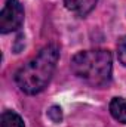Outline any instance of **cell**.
<instances>
[{
    "label": "cell",
    "mask_w": 126,
    "mask_h": 127,
    "mask_svg": "<svg viewBox=\"0 0 126 127\" xmlns=\"http://www.w3.org/2000/svg\"><path fill=\"white\" fill-rule=\"evenodd\" d=\"M0 123H1V127H25L21 115H18L13 111H4L1 114Z\"/></svg>",
    "instance_id": "obj_6"
},
{
    "label": "cell",
    "mask_w": 126,
    "mask_h": 127,
    "mask_svg": "<svg viewBox=\"0 0 126 127\" xmlns=\"http://www.w3.org/2000/svg\"><path fill=\"white\" fill-rule=\"evenodd\" d=\"M48 117H49L54 123H60V121L63 120V112H61V108H60V106H57V105L51 106V108H49V111H48Z\"/></svg>",
    "instance_id": "obj_8"
},
{
    "label": "cell",
    "mask_w": 126,
    "mask_h": 127,
    "mask_svg": "<svg viewBox=\"0 0 126 127\" xmlns=\"http://www.w3.org/2000/svg\"><path fill=\"white\" fill-rule=\"evenodd\" d=\"M98 0H64L65 7L77 16H86L95 9Z\"/></svg>",
    "instance_id": "obj_4"
},
{
    "label": "cell",
    "mask_w": 126,
    "mask_h": 127,
    "mask_svg": "<svg viewBox=\"0 0 126 127\" xmlns=\"http://www.w3.org/2000/svg\"><path fill=\"white\" fill-rule=\"evenodd\" d=\"M58 59L60 47L57 44H48L37 53V56L24 64L15 74V81L21 92L27 95L40 93L49 84Z\"/></svg>",
    "instance_id": "obj_1"
},
{
    "label": "cell",
    "mask_w": 126,
    "mask_h": 127,
    "mask_svg": "<svg viewBox=\"0 0 126 127\" xmlns=\"http://www.w3.org/2000/svg\"><path fill=\"white\" fill-rule=\"evenodd\" d=\"M24 22V7L18 0H7L0 12V32L16 31Z\"/></svg>",
    "instance_id": "obj_3"
},
{
    "label": "cell",
    "mask_w": 126,
    "mask_h": 127,
    "mask_svg": "<svg viewBox=\"0 0 126 127\" xmlns=\"http://www.w3.org/2000/svg\"><path fill=\"white\" fill-rule=\"evenodd\" d=\"M117 58L122 65L126 66V35L122 37L117 43Z\"/></svg>",
    "instance_id": "obj_7"
},
{
    "label": "cell",
    "mask_w": 126,
    "mask_h": 127,
    "mask_svg": "<svg viewBox=\"0 0 126 127\" xmlns=\"http://www.w3.org/2000/svg\"><path fill=\"white\" fill-rule=\"evenodd\" d=\"M108 108H110L111 117L116 121H119L122 124H126V99L125 97H113Z\"/></svg>",
    "instance_id": "obj_5"
},
{
    "label": "cell",
    "mask_w": 126,
    "mask_h": 127,
    "mask_svg": "<svg viewBox=\"0 0 126 127\" xmlns=\"http://www.w3.org/2000/svg\"><path fill=\"white\" fill-rule=\"evenodd\" d=\"M71 71L76 77H79L91 86H105L111 80V53L105 49L79 52L71 58Z\"/></svg>",
    "instance_id": "obj_2"
}]
</instances>
